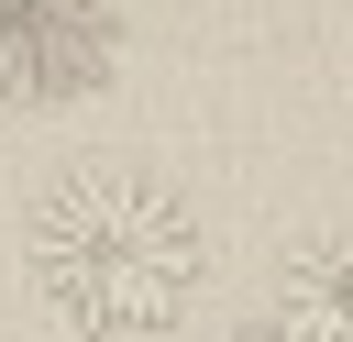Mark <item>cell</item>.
<instances>
[{
	"label": "cell",
	"instance_id": "1",
	"mask_svg": "<svg viewBox=\"0 0 353 342\" xmlns=\"http://www.w3.org/2000/svg\"><path fill=\"white\" fill-rule=\"evenodd\" d=\"M22 265L44 287V309L88 342H154L199 309V221L176 188L132 177V165H77L33 199L22 221Z\"/></svg>",
	"mask_w": 353,
	"mask_h": 342
},
{
	"label": "cell",
	"instance_id": "2",
	"mask_svg": "<svg viewBox=\"0 0 353 342\" xmlns=\"http://www.w3.org/2000/svg\"><path fill=\"white\" fill-rule=\"evenodd\" d=\"M121 66V0H0V99L55 110Z\"/></svg>",
	"mask_w": 353,
	"mask_h": 342
},
{
	"label": "cell",
	"instance_id": "3",
	"mask_svg": "<svg viewBox=\"0 0 353 342\" xmlns=\"http://www.w3.org/2000/svg\"><path fill=\"white\" fill-rule=\"evenodd\" d=\"M265 331H287V342H353V232H320V243L287 254Z\"/></svg>",
	"mask_w": 353,
	"mask_h": 342
},
{
	"label": "cell",
	"instance_id": "4",
	"mask_svg": "<svg viewBox=\"0 0 353 342\" xmlns=\"http://www.w3.org/2000/svg\"><path fill=\"white\" fill-rule=\"evenodd\" d=\"M254 342H287V331H254Z\"/></svg>",
	"mask_w": 353,
	"mask_h": 342
}]
</instances>
